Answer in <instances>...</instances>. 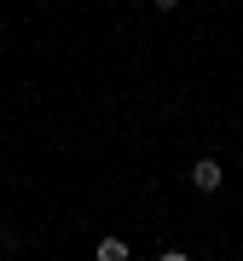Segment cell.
<instances>
[{
  "mask_svg": "<svg viewBox=\"0 0 243 261\" xmlns=\"http://www.w3.org/2000/svg\"><path fill=\"white\" fill-rule=\"evenodd\" d=\"M186 180H191V186H197V192H220V186H226V168H220L215 157H197Z\"/></svg>",
  "mask_w": 243,
  "mask_h": 261,
  "instance_id": "6da1fadb",
  "label": "cell"
},
{
  "mask_svg": "<svg viewBox=\"0 0 243 261\" xmlns=\"http://www.w3.org/2000/svg\"><path fill=\"white\" fill-rule=\"evenodd\" d=\"M99 261H128V244H122V238H104L99 244Z\"/></svg>",
  "mask_w": 243,
  "mask_h": 261,
  "instance_id": "7a4b0ae2",
  "label": "cell"
},
{
  "mask_svg": "<svg viewBox=\"0 0 243 261\" xmlns=\"http://www.w3.org/2000/svg\"><path fill=\"white\" fill-rule=\"evenodd\" d=\"M157 6H162V12H174V6H179V0H157Z\"/></svg>",
  "mask_w": 243,
  "mask_h": 261,
  "instance_id": "3957f363",
  "label": "cell"
},
{
  "mask_svg": "<svg viewBox=\"0 0 243 261\" xmlns=\"http://www.w3.org/2000/svg\"><path fill=\"white\" fill-rule=\"evenodd\" d=\"M0 186H6V180H0Z\"/></svg>",
  "mask_w": 243,
  "mask_h": 261,
  "instance_id": "277c9868",
  "label": "cell"
}]
</instances>
